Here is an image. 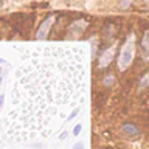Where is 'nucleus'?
<instances>
[{
	"mask_svg": "<svg viewBox=\"0 0 149 149\" xmlns=\"http://www.w3.org/2000/svg\"><path fill=\"white\" fill-rule=\"evenodd\" d=\"M0 84H2V76H0Z\"/></svg>",
	"mask_w": 149,
	"mask_h": 149,
	"instance_id": "nucleus-18",
	"label": "nucleus"
},
{
	"mask_svg": "<svg viewBox=\"0 0 149 149\" xmlns=\"http://www.w3.org/2000/svg\"><path fill=\"white\" fill-rule=\"evenodd\" d=\"M81 130H82V126L81 124H76L73 127V135H79V134H81Z\"/></svg>",
	"mask_w": 149,
	"mask_h": 149,
	"instance_id": "nucleus-10",
	"label": "nucleus"
},
{
	"mask_svg": "<svg viewBox=\"0 0 149 149\" xmlns=\"http://www.w3.org/2000/svg\"><path fill=\"white\" fill-rule=\"evenodd\" d=\"M53 22H54V17L50 16V17H47L45 20L40 23L39 30H37V33H36V39L37 40H44L45 39L47 34L50 33V28H51V25H53Z\"/></svg>",
	"mask_w": 149,
	"mask_h": 149,
	"instance_id": "nucleus-4",
	"label": "nucleus"
},
{
	"mask_svg": "<svg viewBox=\"0 0 149 149\" xmlns=\"http://www.w3.org/2000/svg\"><path fill=\"white\" fill-rule=\"evenodd\" d=\"M67 135H68V134H67V130H64V132L59 135V140H65V138H67Z\"/></svg>",
	"mask_w": 149,
	"mask_h": 149,
	"instance_id": "nucleus-13",
	"label": "nucleus"
},
{
	"mask_svg": "<svg viewBox=\"0 0 149 149\" xmlns=\"http://www.w3.org/2000/svg\"><path fill=\"white\" fill-rule=\"evenodd\" d=\"M148 51H149V50H148ZM146 58H148V59H149V53H148V56H146Z\"/></svg>",
	"mask_w": 149,
	"mask_h": 149,
	"instance_id": "nucleus-17",
	"label": "nucleus"
},
{
	"mask_svg": "<svg viewBox=\"0 0 149 149\" xmlns=\"http://www.w3.org/2000/svg\"><path fill=\"white\" fill-rule=\"evenodd\" d=\"M123 132L126 135H129V137H137V135H140V129L132 123H126L123 126Z\"/></svg>",
	"mask_w": 149,
	"mask_h": 149,
	"instance_id": "nucleus-5",
	"label": "nucleus"
},
{
	"mask_svg": "<svg viewBox=\"0 0 149 149\" xmlns=\"http://www.w3.org/2000/svg\"><path fill=\"white\" fill-rule=\"evenodd\" d=\"M78 113H79V107L76 106V107H74V109H73V110H72V112H70V113H68V116H67V121L73 120L74 116H78Z\"/></svg>",
	"mask_w": 149,
	"mask_h": 149,
	"instance_id": "nucleus-9",
	"label": "nucleus"
},
{
	"mask_svg": "<svg viewBox=\"0 0 149 149\" xmlns=\"http://www.w3.org/2000/svg\"><path fill=\"white\" fill-rule=\"evenodd\" d=\"M3 100H5V95H0V107H3V102H5Z\"/></svg>",
	"mask_w": 149,
	"mask_h": 149,
	"instance_id": "nucleus-14",
	"label": "nucleus"
},
{
	"mask_svg": "<svg viewBox=\"0 0 149 149\" xmlns=\"http://www.w3.org/2000/svg\"><path fill=\"white\" fill-rule=\"evenodd\" d=\"M113 56H115V45H112V47L106 48V50L100 54V59H98V67H100V68L107 67V65L112 62Z\"/></svg>",
	"mask_w": 149,
	"mask_h": 149,
	"instance_id": "nucleus-3",
	"label": "nucleus"
},
{
	"mask_svg": "<svg viewBox=\"0 0 149 149\" xmlns=\"http://www.w3.org/2000/svg\"><path fill=\"white\" fill-rule=\"evenodd\" d=\"M141 45H143V48L149 50V31H146V33H144V36H143V40H141Z\"/></svg>",
	"mask_w": 149,
	"mask_h": 149,
	"instance_id": "nucleus-7",
	"label": "nucleus"
},
{
	"mask_svg": "<svg viewBox=\"0 0 149 149\" xmlns=\"http://www.w3.org/2000/svg\"><path fill=\"white\" fill-rule=\"evenodd\" d=\"M129 5H130V0H123V2H121V5H120V6H121V8H127Z\"/></svg>",
	"mask_w": 149,
	"mask_h": 149,
	"instance_id": "nucleus-12",
	"label": "nucleus"
},
{
	"mask_svg": "<svg viewBox=\"0 0 149 149\" xmlns=\"http://www.w3.org/2000/svg\"><path fill=\"white\" fill-rule=\"evenodd\" d=\"M73 149H84V143H81V141H79V143H74V144H73Z\"/></svg>",
	"mask_w": 149,
	"mask_h": 149,
	"instance_id": "nucleus-11",
	"label": "nucleus"
},
{
	"mask_svg": "<svg viewBox=\"0 0 149 149\" xmlns=\"http://www.w3.org/2000/svg\"><path fill=\"white\" fill-rule=\"evenodd\" d=\"M134 56H135V36L129 34L127 39L124 40L123 47H121V53L118 58V68L121 72L129 68L130 62L134 61Z\"/></svg>",
	"mask_w": 149,
	"mask_h": 149,
	"instance_id": "nucleus-2",
	"label": "nucleus"
},
{
	"mask_svg": "<svg viewBox=\"0 0 149 149\" xmlns=\"http://www.w3.org/2000/svg\"><path fill=\"white\" fill-rule=\"evenodd\" d=\"M5 62H6V61H5L3 58H0V64H5Z\"/></svg>",
	"mask_w": 149,
	"mask_h": 149,
	"instance_id": "nucleus-15",
	"label": "nucleus"
},
{
	"mask_svg": "<svg viewBox=\"0 0 149 149\" xmlns=\"http://www.w3.org/2000/svg\"><path fill=\"white\" fill-rule=\"evenodd\" d=\"M149 86V73H144L141 79H140V84H138V88L140 90H143V88H146Z\"/></svg>",
	"mask_w": 149,
	"mask_h": 149,
	"instance_id": "nucleus-6",
	"label": "nucleus"
},
{
	"mask_svg": "<svg viewBox=\"0 0 149 149\" xmlns=\"http://www.w3.org/2000/svg\"><path fill=\"white\" fill-rule=\"evenodd\" d=\"M3 6V2H2V0H0V8H2Z\"/></svg>",
	"mask_w": 149,
	"mask_h": 149,
	"instance_id": "nucleus-16",
	"label": "nucleus"
},
{
	"mask_svg": "<svg viewBox=\"0 0 149 149\" xmlns=\"http://www.w3.org/2000/svg\"><path fill=\"white\" fill-rule=\"evenodd\" d=\"M86 86L82 53L73 47H45L23 56L11 82L8 134L16 140L53 134L65 109H73Z\"/></svg>",
	"mask_w": 149,
	"mask_h": 149,
	"instance_id": "nucleus-1",
	"label": "nucleus"
},
{
	"mask_svg": "<svg viewBox=\"0 0 149 149\" xmlns=\"http://www.w3.org/2000/svg\"><path fill=\"white\" fill-rule=\"evenodd\" d=\"M113 81H115V78H113V74H107V76L104 78V81H102V84H104L106 87H109L110 84H113Z\"/></svg>",
	"mask_w": 149,
	"mask_h": 149,
	"instance_id": "nucleus-8",
	"label": "nucleus"
}]
</instances>
